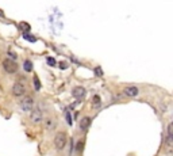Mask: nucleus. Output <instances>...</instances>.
Returning a JSON list of instances; mask_svg holds the SVG:
<instances>
[{"mask_svg": "<svg viewBox=\"0 0 173 156\" xmlns=\"http://www.w3.org/2000/svg\"><path fill=\"white\" fill-rule=\"evenodd\" d=\"M10 57H12V61H15V58H16V54L15 53H14V52H10Z\"/></svg>", "mask_w": 173, "mask_h": 156, "instance_id": "obj_19", "label": "nucleus"}, {"mask_svg": "<svg viewBox=\"0 0 173 156\" xmlns=\"http://www.w3.org/2000/svg\"><path fill=\"white\" fill-rule=\"evenodd\" d=\"M81 148H83V140L79 141V144H77V148H76V152H81Z\"/></svg>", "mask_w": 173, "mask_h": 156, "instance_id": "obj_17", "label": "nucleus"}, {"mask_svg": "<svg viewBox=\"0 0 173 156\" xmlns=\"http://www.w3.org/2000/svg\"><path fill=\"white\" fill-rule=\"evenodd\" d=\"M34 105H35L34 98L30 96V95L22 96L20 101H19V109L22 111H31L32 109H34Z\"/></svg>", "mask_w": 173, "mask_h": 156, "instance_id": "obj_1", "label": "nucleus"}, {"mask_svg": "<svg viewBox=\"0 0 173 156\" xmlns=\"http://www.w3.org/2000/svg\"><path fill=\"white\" fill-rule=\"evenodd\" d=\"M20 29L24 31V34H27L28 30H30V25H27L26 22H22V23H20Z\"/></svg>", "mask_w": 173, "mask_h": 156, "instance_id": "obj_13", "label": "nucleus"}, {"mask_svg": "<svg viewBox=\"0 0 173 156\" xmlns=\"http://www.w3.org/2000/svg\"><path fill=\"white\" fill-rule=\"evenodd\" d=\"M46 61H47V64H49L50 67H56V65H57V61L54 60L53 57H47V60H46Z\"/></svg>", "mask_w": 173, "mask_h": 156, "instance_id": "obj_16", "label": "nucleus"}, {"mask_svg": "<svg viewBox=\"0 0 173 156\" xmlns=\"http://www.w3.org/2000/svg\"><path fill=\"white\" fill-rule=\"evenodd\" d=\"M91 122H92L91 117H84V118H81V120H80V129H81L83 132H87L88 128L91 126Z\"/></svg>", "mask_w": 173, "mask_h": 156, "instance_id": "obj_8", "label": "nucleus"}, {"mask_svg": "<svg viewBox=\"0 0 173 156\" xmlns=\"http://www.w3.org/2000/svg\"><path fill=\"white\" fill-rule=\"evenodd\" d=\"M92 109H99L102 105V98L99 95H93V98H92Z\"/></svg>", "mask_w": 173, "mask_h": 156, "instance_id": "obj_10", "label": "nucleus"}, {"mask_svg": "<svg viewBox=\"0 0 173 156\" xmlns=\"http://www.w3.org/2000/svg\"><path fill=\"white\" fill-rule=\"evenodd\" d=\"M60 67H61V69H66L68 68V62L62 61V62H60Z\"/></svg>", "mask_w": 173, "mask_h": 156, "instance_id": "obj_18", "label": "nucleus"}, {"mask_svg": "<svg viewBox=\"0 0 173 156\" xmlns=\"http://www.w3.org/2000/svg\"><path fill=\"white\" fill-rule=\"evenodd\" d=\"M30 121L34 125H38L43 121V113H42L41 106H37V107L34 106V109L31 110V114H30Z\"/></svg>", "mask_w": 173, "mask_h": 156, "instance_id": "obj_3", "label": "nucleus"}, {"mask_svg": "<svg viewBox=\"0 0 173 156\" xmlns=\"http://www.w3.org/2000/svg\"><path fill=\"white\" fill-rule=\"evenodd\" d=\"M165 145H167L168 151L172 149V124L168 125V129H167V141H165Z\"/></svg>", "mask_w": 173, "mask_h": 156, "instance_id": "obj_9", "label": "nucleus"}, {"mask_svg": "<svg viewBox=\"0 0 173 156\" xmlns=\"http://www.w3.org/2000/svg\"><path fill=\"white\" fill-rule=\"evenodd\" d=\"M23 69L26 71V72H31V71H32V64H31V61H30V60H26V61H24Z\"/></svg>", "mask_w": 173, "mask_h": 156, "instance_id": "obj_11", "label": "nucleus"}, {"mask_svg": "<svg viewBox=\"0 0 173 156\" xmlns=\"http://www.w3.org/2000/svg\"><path fill=\"white\" fill-rule=\"evenodd\" d=\"M68 144V136L64 132H58L56 136H54V147H56L57 151H62Z\"/></svg>", "mask_w": 173, "mask_h": 156, "instance_id": "obj_2", "label": "nucleus"}, {"mask_svg": "<svg viewBox=\"0 0 173 156\" xmlns=\"http://www.w3.org/2000/svg\"><path fill=\"white\" fill-rule=\"evenodd\" d=\"M85 94H87V91H85V88H84L83 86H76V87L72 88V96L73 98H76V99L84 98Z\"/></svg>", "mask_w": 173, "mask_h": 156, "instance_id": "obj_7", "label": "nucleus"}, {"mask_svg": "<svg viewBox=\"0 0 173 156\" xmlns=\"http://www.w3.org/2000/svg\"><path fill=\"white\" fill-rule=\"evenodd\" d=\"M54 126H56V121H54L53 118H47L46 120V128L51 129V128H54Z\"/></svg>", "mask_w": 173, "mask_h": 156, "instance_id": "obj_12", "label": "nucleus"}, {"mask_svg": "<svg viewBox=\"0 0 173 156\" xmlns=\"http://www.w3.org/2000/svg\"><path fill=\"white\" fill-rule=\"evenodd\" d=\"M123 94L127 96V98H135L139 94V88L137 86H127L123 88Z\"/></svg>", "mask_w": 173, "mask_h": 156, "instance_id": "obj_6", "label": "nucleus"}, {"mask_svg": "<svg viewBox=\"0 0 173 156\" xmlns=\"http://www.w3.org/2000/svg\"><path fill=\"white\" fill-rule=\"evenodd\" d=\"M11 92H12V95L15 96V98H22V96H24V94H26L24 84L22 83V81H16V83H14Z\"/></svg>", "mask_w": 173, "mask_h": 156, "instance_id": "obj_4", "label": "nucleus"}, {"mask_svg": "<svg viewBox=\"0 0 173 156\" xmlns=\"http://www.w3.org/2000/svg\"><path fill=\"white\" fill-rule=\"evenodd\" d=\"M66 118H68V124L72 125V120H71V116H69V113H66Z\"/></svg>", "mask_w": 173, "mask_h": 156, "instance_id": "obj_20", "label": "nucleus"}, {"mask_svg": "<svg viewBox=\"0 0 173 156\" xmlns=\"http://www.w3.org/2000/svg\"><path fill=\"white\" fill-rule=\"evenodd\" d=\"M34 88H35V90L37 91H39V90H41V81H39V79H38V77H34Z\"/></svg>", "mask_w": 173, "mask_h": 156, "instance_id": "obj_14", "label": "nucleus"}, {"mask_svg": "<svg viewBox=\"0 0 173 156\" xmlns=\"http://www.w3.org/2000/svg\"><path fill=\"white\" fill-rule=\"evenodd\" d=\"M3 69H4L7 73L12 75V73H16L18 65H16V62L12 61L11 58H6V60H3Z\"/></svg>", "mask_w": 173, "mask_h": 156, "instance_id": "obj_5", "label": "nucleus"}, {"mask_svg": "<svg viewBox=\"0 0 173 156\" xmlns=\"http://www.w3.org/2000/svg\"><path fill=\"white\" fill-rule=\"evenodd\" d=\"M23 38L27 39V41H30V42H35V41H37L35 37H34V35H30L28 33H27V34H23Z\"/></svg>", "mask_w": 173, "mask_h": 156, "instance_id": "obj_15", "label": "nucleus"}]
</instances>
